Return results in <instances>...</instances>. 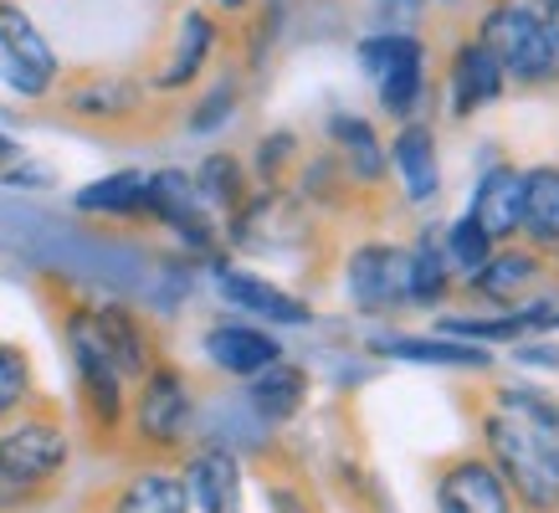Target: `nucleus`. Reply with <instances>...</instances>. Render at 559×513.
Here are the masks:
<instances>
[{
  "mask_svg": "<svg viewBox=\"0 0 559 513\" xmlns=\"http://www.w3.org/2000/svg\"><path fill=\"white\" fill-rule=\"evenodd\" d=\"M68 457H72V437L47 410H21L16 421L0 427V482L16 488L26 503H36L51 482L62 478Z\"/></svg>",
  "mask_w": 559,
  "mask_h": 513,
  "instance_id": "1",
  "label": "nucleus"
},
{
  "mask_svg": "<svg viewBox=\"0 0 559 513\" xmlns=\"http://www.w3.org/2000/svg\"><path fill=\"white\" fill-rule=\"evenodd\" d=\"M483 437H488V462L509 482L513 503H524L528 513H559V473L544 452L539 431L503 410L483 421Z\"/></svg>",
  "mask_w": 559,
  "mask_h": 513,
  "instance_id": "2",
  "label": "nucleus"
},
{
  "mask_svg": "<svg viewBox=\"0 0 559 513\" xmlns=\"http://www.w3.org/2000/svg\"><path fill=\"white\" fill-rule=\"evenodd\" d=\"M477 41L492 51V62H498V72L509 83H524V87L559 83V47L539 11L503 0V5H492L483 16V36Z\"/></svg>",
  "mask_w": 559,
  "mask_h": 513,
  "instance_id": "3",
  "label": "nucleus"
},
{
  "mask_svg": "<svg viewBox=\"0 0 559 513\" xmlns=\"http://www.w3.org/2000/svg\"><path fill=\"white\" fill-rule=\"evenodd\" d=\"M190 421H195L190 380L175 365H154L150 375L139 380V395H134V437L150 452H175L186 442Z\"/></svg>",
  "mask_w": 559,
  "mask_h": 513,
  "instance_id": "4",
  "label": "nucleus"
},
{
  "mask_svg": "<svg viewBox=\"0 0 559 513\" xmlns=\"http://www.w3.org/2000/svg\"><path fill=\"white\" fill-rule=\"evenodd\" d=\"M68 349H72V365H78V380H83L87 416L103 431H119L123 416H129V401H123V375L114 370V359L103 355V339L93 329V308H78L68 319Z\"/></svg>",
  "mask_w": 559,
  "mask_h": 513,
  "instance_id": "5",
  "label": "nucleus"
},
{
  "mask_svg": "<svg viewBox=\"0 0 559 513\" xmlns=\"http://www.w3.org/2000/svg\"><path fill=\"white\" fill-rule=\"evenodd\" d=\"M0 83L21 98H41L57 83V51L36 32V21L5 0H0Z\"/></svg>",
  "mask_w": 559,
  "mask_h": 513,
  "instance_id": "6",
  "label": "nucleus"
},
{
  "mask_svg": "<svg viewBox=\"0 0 559 513\" xmlns=\"http://www.w3.org/2000/svg\"><path fill=\"white\" fill-rule=\"evenodd\" d=\"M406 277H411L406 247L365 241V247H355L349 267H344V288H349V303L359 313H390V308H406Z\"/></svg>",
  "mask_w": 559,
  "mask_h": 513,
  "instance_id": "7",
  "label": "nucleus"
},
{
  "mask_svg": "<svg viewBox=\"0 0 559 513\" xmlns=\"http://www.w3.org/2000/svg\"><path fill=\"white\" fill-rule=\"evenodd\" d=\"M509 482L498 478V467L477 452L437 462V513H513Z\"/></svg>",
  "mask_w": 559,
  "mask_h": 513,
  "instance_id": "8",
  "label": "nucleus"
},
{
  "mask_svg": "<svg viewBox=\"0 0 559 513\" xmlns=\"http://www.w3.org/2000/svg\"><path fill=\"white\" fill-rule=\"evenodd\" d=\"M467 216L488 231L492 247L519 237V222H524V170L519 165H488L473 190V211Z\"/></svg>",
  "mask_w": 559,
  "mask_h": 513,
  "instance_id": "9",
  "label": "nucleus"
},
{
  "mask_svg": "<svg viewBox=\"0 0 559 513\" xmlns=\"http://www.w3.org/2000/svg\"><path fill=\"white\" fill-rule=\"evenodd\" d=\"M201 349H205V359L216 365L221 375H237V380L262 375L267 365H277V359H283V344L272 339L267 329H252V324H216V329H205Z\"/></svg>",
  "mask_w": 559,
  "mask_h": 513,
  "instance_id": "10",
  "label": "nucleus"
},
{
  "mask_svg": "<svg viewBox=\"0 0 559 513\" xmlns=\"http://www.w3.org/2000/svg\"><path fill=\"white\" fill-rule=\"evenodd\" d=\"M93 329H98V339H103V355L114 359V370H119L123 380H144L154 365H159V359H154L150 329H144V319L129 313V308H119V303L93 308Z\"/></svg>",
  "mask_w": 559,
  "mask_h": 513,
  "instance_id": "11",
  "label": "nucleus"
},
{
  "mask_svg": "<svg viewBox=\"0 0 559 513\" xmlns=\"http://www.w3.org/2000/svg\"><path fill=\"white\" fill-rule=\"evenodd\" d=\"M216 288L226 303L247 308L252 319H272V324H313V308L304 303V298H293V293H283L277 283H267V277L257 273H241V267H216Z\"/></svg>",
  "mask_w": 559,
  "mask_h": 513,
  "instance_id": "12",
  "label": "nucleus"
},
{
  "mask_svg": "<svg viewBox=\"0 0 559 513\" xmlns=\"http://www.w3.org/2000/svg\"><path fill=\"white\" fill-rule=\"evenodd\" d=\"M186 493L201 513H241V462L226 446H205L186 467Z\"/></svg>",
  "mask_w": 559,
  "mask_h": 513,
  "instance_id": "13",
  "label": "nucleus"
},
{
  "mask_svg": "<svg viewBox=\"0 0 559 513\" xmlns=\"http://www.w3.org/2000/svg\"><path fill=\"white\" fill-rule=\"evenodd\" d=\"M304 401H308V370L293 365V359H277L262 375L247 380V410H252L257 421H267V427L293 421L304 410Z\"/></svg>",
  "mask_w": 559,
  "mask_h": 513,
  "instance_id": "14",
  "label": "nucleus"
},
{
  "mask_svg": "<svg viewBox=\"0 0 559 513\" xmlns=\"http://www.w3.org/2000/svg\"><path fill=\"white\" fill-rule=\"evenodd\" d=\"M447 83H452V119H467L473 108L498 98V93L509 87V77L498 72V62H492V51L483 47V41H462L457 57H452Z\"/></svg>",
  "mask_w": 559,
  "mask_h": 513,
  "instance_id": "15",
  "label": "nucleus"
},
{
  "mask_svg": "<svg viewBox=\"0 0 559 513\" xmlns=\"http://www.w3.org/2000/svg\"><path fill=\"white\" fill-rule=\"evenodd\" d=\"M108 513H190L186 478L170 467H139L114 488Z\"/></svg>",
  "mask_w": 559,
  "mask_h": 513,
  "instance_id": "16",
  "label": "nucleus"
},
{
  "mask_svg": "<svg viewBox=\"0 0 559 513\" xmlns=\"http://www.w3.org/2000/svg\"><path fill=\"white\" fill-rule=\"evenodd\" d=\"M390 159H395V170L406 180V201L416 205L437 201L441 170H437V134H431V123H401V134L390 144Z\"/></svg>",
  "mask_w": 559,
  "mask_h": 513,
  "instance_id": "17",
  "label": "nucleus"
},
{
  "mask_svg": "<svg viewBox=\"0 0 559 513\" xmlns=\"http://www.w3.org/2000/svg\"><path fill=\"white\" fill-rule=\"evenodd\" d=\"M544 277V256L534 247H509V252H492L488 267L467 283L477 298H492V303H519L528 288H539Z\"/></svg>",
  "mask_w": 559,
  "mask_h": 513,
  "instance_id": "18",
  "label": "nucleus"
},
{
  "mask_svg": "<svg viewBox=\"0 0 559 513\" xmlns=\"http://www.w3.org/2000/svg\"><path fill=\"white\" fill-rule=\"evenodd\" d=\"M519 237L534 252L559 247V165L524 170V222H519Z\"/></svg>",
  "mask_w": 559,
  "mask_h": 513,
  "instance_id": "19",
  "label": "nucleus"
},
{
  "mask_svg": "<svg viewBox=\"0 0 559 513\" xmlns=\"http://www.w3.org/2000/svg\"><path fill=\"white\" fill-rule=\"evenodd\" d=\"M374 355L390 359H411V365H437V370H488L492 355L483 344H462V339H421V334H401V339H370Z\"/></svg>",
  "mask_w": 559,
  "mask_h": 513,
  "instance_id": "20",
  "label": "nucleus"
},
{
  "mask_svg": "<svg viewBox=\"0 0 559 513\" xmlns=\"http://www.w3.org/2000/svg\"><path fill=\"white\" fill-rule=\"evenodd\" d=\"M211 47H216V21L205 16V11H190V16L180 21V36H175V57L154 72V87H186L190 77L205 68Z\"/></svg>",
  "mask_w": 559,
  "mask_h": 513,
  "instance_id": "21",
  "label": "nucleus"
},
{
  "mask_svg": "<svg viewBox=\"0 0 559 513\" xmlns=\"http://www.w3.org/2000/svg\"><path fill=\"white\" fill-rule=\"evenodd\" d=\"M144 180H150V175H139V170L103 175V180L78 190L72 205L87 211V216H144Z\"/></svg>",
  "mask_w": 559,
  "mask_h": 513,
  "instance_id": "22",
  "label": "nucleus"
},
{
  "mask_svg": "<svg viewBox=\"0 0 559 513\" xmlns=\"http://www.w3.org/2000/svg\"><path fill=\"white\" fill-rule=\"evenodd\" d=\"M437 231H421L416 237V247H411V277H406V303L416 308H437L447 303V293H452V267H447V256H441Z\"/></svg>",
  "mask_w": 559,
  "mask_h": 513,
  "instance_id": "23",
  "label": "nucleus"
},
{
  "mask_svg": "<svg viewBox=\"0 0 559 513\" xmlns=\"http://www.w3.org/2000/svg\"><path fill=\"white\" fill-rule=\"evenodd\" d=\"M329 139L344 150V165H349V175H359V180H380L385 175V150H380V139H374V129L365 119H355V114H334L329 119Z\"/></svg>",
  "mask_w": 559,
  "mask_h": 513,
  "instance_id": "24",
  "label": "nucleus"
},
{
  "mask_svg": "<svg viewBox=\"0 0 559 513\" xmlns=\"http://www.w3.org/2000/svg\"><path fill=\"white\" fill-rule=\"evenodd\" d=\"M134 103L139 87L129 77H93L68 93V108L78 119H123V114H134Z\"/></svg>",
  "mask_w": 559,
  "mask_h": 513,
  "instance_id": "25",
  "label": "nucleus"
},
{
  "mask_svg": "<svg viewBox=\"0 0 559 513\" xmlns=\"http://www.w3.org/2000/svg\"><path fill=\"white\" fill-rule=\"evenodd\" d=\"M492 252H498V247H492L488 231H483L473 216H457V222L447 226V237H441V256H447V267H452V273H462L467 283L488 267Z\"/></svg>",
  "mask_w": 559,
  "mask_h": 513,
  "instance_id": "26",
  "label": "nucleus"
},
{
  "mask_svg": "<svg viewBox=\"0 0 559 513\" xmlns=\"http://www.w3.org/2000/svg\"><path fill=\"white\" fill-rule=\"evenodd\" d=\"M421 93H426V47H416L380 77V103H385V114L411 123V108L421 103Z\"/></svg>",
  "mask_w": 559,
  "mask_h": 513,
  "instance_id": "27",
  "label": "nucleus"
},
{
  "mask_svg": "<svg viewBox=\"0 0 559 513\" xmlns=\"http://www.w3.org/2000/svg\"><path fill=\"white\" fill-rule=\"evenodd\" d=\"M195 195H201V205H216V211H241V195H247V175H241V165L231 159V154H211L201 165V175H195Z\"/></svg>",
  "mask_w": 559,
  "mask_h": 513,
  "instance_id": "28",
  "label": "nucleus"
},
{
  "mask_svg": "<svg viewBox=\"0 0 559 513\" xmlns=\"http://www.w3.org/2000/svg\"><path fill=\"white\" fill-rule=\"evenodd\" d=\"M32 359L21 344H5L0 339V427L16 421L21 410L32 406Z\"/></svg>",
  "mask_w": 559,
  "mask_h": 513,
  "instance_id": "29",
  "label": "nucleus"
},
{
  "mask_svg": "<svg viewBox=\"0 0 559 513\" xmlns=\"http://www.w3.org/2000/svg\"><path fill=\"white\" fill-rule=\"evenodd\" d=\"M421 47V36H411V32H374L359 41V68H365V77H385L401 57H411V51Z\"/></svg>",
  "mask_w": 559,
  "mask_h": 513,
  "instance_id": "30",
  "label": "nucleus"
},
{
  "mask_svg": "<svg viewBox=\"0 0 559 513\" xmlns=\"http://www.w3.org/2000/svg\"><path fill=\"white\" fill-rule=\"evenodd\" d=\"M231 108H237V83L221 77V83L201 98V108L190 114V129H195V134H211V129H221V123L231 119Z\"/></svg>",
  "mask_w": 559,
  "mask_h": 513,
  "instance_id": "31",
  "label": "nucleus"
},
{
  "mask_svg": "<svg viewBox=\"0 0 559 513\" xmlns=\"http://www.w3.org/2000/svg\"><path fill=\"white\" fill-rule=\"evenodd\" d=\"M293 154H298V139L293 134H267L257 144V170L272 180V175H283V165H288Z\"/></svg>",
  "mask_w": 559,
  "mask_h": 513,
  "instance_id": "32",
  "label": "nucleus"
},
{
  "mask_svg": "<svg viewBox=\"0 0 559 513\" xmlns=\"http://www.w3.org/2000/svg\"><path fill=\"white\" fill-rule=\"evenodd\" d=\"M374 11L390 21V32H406V21L421 16L426 0H374Z\"/></svg>",
  "mask_w": 559,
  "mask_h": 513,
  "instance_id": "33",
  "label": "nucleus"
},
{
  "mask_svg": "<svg viewBox=\"0 0 559 513\" xmlns=\"http://www.w3.org/2000/svg\"><path fill=\"white\" fill-rule=\"evenodd\" d=\"M513 355L539 370H559V344H513Z\"/></svg>",
  "mask_w": 559,
  "mask_h": 513,
  "instance_id": "34",
  "label": "nucleus"
},
{
  "mask_svg": "<svg viewBox=\"0 0 559 513\" xmlns=\"http://www.w3.org/2000/svg\"><path fill=\"white\" fill-rule=\"evenodd\" d=\"M272 513H313V509H308V498L298 493V488L277 482V488H272Z\"/></svg>",
  "mask_w": 559,
  "mask_h": 513,
  "instance_id": "35",
  "label": "nucleus"
},
{
  "mask_svg": "<svg viewBox=\"0 0 559 513\" xmlns=\"http://www.w3.org/2000/svg\"><path fill=\"white\" fill-rule=\"evenodd\" d=\"M47 170H5V186H47Z\"/></svg>",
  "mask_w": 559,
  "mask_h": 513,
  "instance_id": "36",
  "label": "nucleus"
},
{
  "mask_svg": "<svg viewBox=\"0 0 559 513\" xmlns=\"http://www.w3.org/2000/svg\"><path fill=\"white\" fill-rule=\"evenodd\" d=\"M16 144H11V139H5V134H0V175H5V170H11V165H16Z\"/></svg>",
  "mask_w": 559,
  "mask_h": 513,
  "instance_id": "37",
  "label": "nucleus"
},
{
  "mask_svg": "<svg viewBox=\"0 0 559 513\" xmlns=\"http://www.w3.org/2000/svg\"><path fill=\"white\" fill-rule=\"evenodd\" d=\"M544 26H549V36H555V47H559V0H549V11H544Z\"/></svg>",
  "mask_w": 559,
  "mask_h": 513,
  "instance_id": "38",
  "label": "nucleus"
},
{
  "mask_svg": "<svg viewBox=\"0 0 559 513\" xmlns=\"http://www.w3.org/2000/svg\"><path fill=\"white\" fill-rule=\"evenodd\" d=\"M221 5H247V0H221Z\"/></svg>",
  "mask_w": 559,
  "mask_h": 513,
  "instance_id": "39",
  "label": "nucleus"
},
{
  "mask_svg": "<svg viewBox=\"0 0 559 513\" xmlns=\"http://www.w3.org/2000/svg\"><path fill=\"white\" fill-rule=\"evenodd\" d=\"M549 329H559V313H555V324H549Z\"/></svg>",
  "mask_w": 559,
  "mask_h": 513,
  "instance_id": "40",
  "label": "nucleus"
},
{
  "mask_svg": "<svg viewBox=\"0 0 559 513\" xmlns=\"http://www.w3.org/2000/svg\"><path fill=\"white\" fill-rule=\"evenodd\" d=\"M447 5H452V0H447Z\"/></svg>",
  "mask_w": 559,
  "mask_h": 513,
  "instance_id": "41",
  "label": "nucleus"
}]
</instances>
